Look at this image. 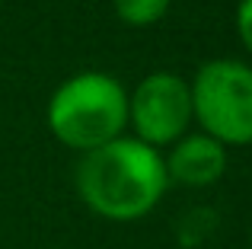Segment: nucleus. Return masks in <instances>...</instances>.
<instances>
[{"label":"nucleus","instance_id":"f257e3e1","mask_svg":"<svg viewBox=\"0 0 252 249\" xmlns=\"http://www.w3.org/2000/svg\"><path fill=\"white\" fill-rule=\"evenodd\" d=\"M169 186L160 150L137 137H115L77 163V192L105 220H137L160 205Z\"/></svg>","mask_w":252,"mask_h":249},{"label":"nucleus","instance_id":"f03ea898","mask_svg":"<svg viewBox=\"0 0 252 249\" xmlns=\"http://www.w3.org/2000/svg\"><path fill=\"white\" fill-rule=\"evenodd\" d=\"M128 124V90L102 70L74 74L51 93L48 128L74 150H96L122 137Z\"/></svg>","mask_w":252,"mask_h":249},{"label":"nucleus","instance_id":"7ed1b4c3","mask_svg":"<svg viewBox=\"0 0 252 249\" xmlns=\"http://www.w3.org/2000/svg\"><path fill=\"white\" fill-rule=\"evenodd\" d=\"M191 90V119L223 147L252 144V67L236 58L201 64Z\"/></svg>","mask_w":252,"mask_h":249},{"label":"nucleus","instance_id":"20e7f679","mask_svg":"<svg viewBox=\"0 0 252 249\" xmlns=\"http://www.w3.org/2000/svg\"><path fill=\"white\" fill-rule=\"evenodd\" d=\"M128 122L134 124L137 141L150 147L176 144L191 122L189 80L169 70L147 74L128 96Z\"/></svg>","mask_w":252,"mask_h":249},{"label":"nucleus","instance_id":"39448f33","mask_svg":"<svg viewBox=\"0 0 252 249\" xmlns=\"http://www.w3.org/2000/svg\"><path fill=\"white\" fill-rule=\"evenodd\" d=\"M166 163V176L182 186H211L223 176L227 169V147L214 137L201 134H182L172 144Z\"/></svg>","mask_w":252,"mask_h":249},{"label":"nucleus","instance_id":"423d86ee","mask_svg":"<svg viewBox=\"0 0 252 249\" xmlns=\"http://www.w3.org/2000/svg\"><path fill=\"white\" fill-rule=\"evenodd\" d=\"M172 0H112L118 19H125L128 26H150L157 19L166 16Z\"/></svg>","mask_w":252,"mask_h":249},{"label":"nucleus","instance_id":"0eeeda50","mask_svg":"<svg viewBox=\"0 0 252 249\" xmlns=\"http://www.w3.org/2000/svg\"><path fill=\"white\" fill-rule=\"evenodd\" d=\"M236 32L252 55V0H240V6H236Z\"/></svg>","mask_w":252,"mask_h":249}]
</instances>
